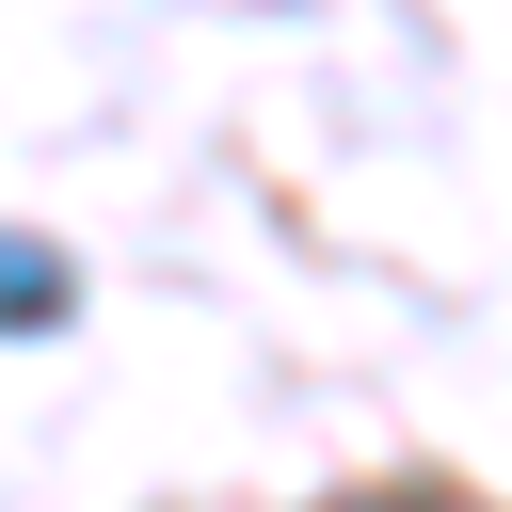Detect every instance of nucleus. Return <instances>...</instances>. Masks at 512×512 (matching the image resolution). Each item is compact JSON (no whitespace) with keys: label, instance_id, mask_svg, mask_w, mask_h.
Returning <instances> with one entry per match:
<instances>
[{"label":"nucleus","instance_id":"f257e3e1","mask_svg":"<svg viewBox=\"0 0 512 512\" xmlns=\"http://www.w3.org/2000/svg\"><path fill=\"white\" fill-rule=\"evenodd\" d=\"M64 320H80V256L0 224V336H64Z\"/></svg>","mask_w":512,"mask_h":512},{"label":"nucleus","instance_id":"f03ea898","mask_svg":"<svg viewBox=\"0 0 512 512\" xmlns=\"http://www.w3.org/2000/svg\"><path fill=\"white\" fill-rule=\"evenodd\" d=\"M352 512H480V496H448V480H400V496H352Z\"/></svg>","mask_w":512,"mask_h":512}]
</instances>
